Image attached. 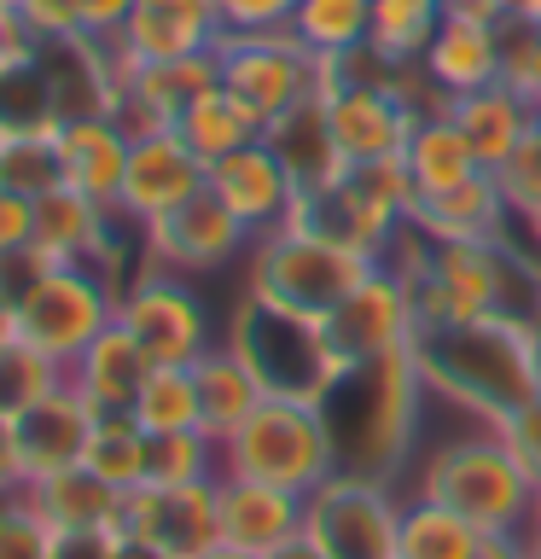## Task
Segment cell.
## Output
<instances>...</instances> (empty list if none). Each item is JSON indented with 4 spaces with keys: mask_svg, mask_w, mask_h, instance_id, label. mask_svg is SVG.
Here are the masks:
<instances>
[{
    "mask_svg": "<svg viewBox=\"0 0 541 559\" xmlns=\"http://www.w3.org/2000/svg\"><path fill=\"white\" fill-rule=\"evenodd\" d=\"M536 321L524 314H478V321L419 326L408 356L425 379V391H443L478 414L483 426H501L524 402H536Z\"/></svg>",
    "mask_w": 541,
    "mask_h": 559,
    "instance_id": "obj_1",
    "label": "cell"
},
{
    "mask_svg": "<svg viewBox=\"0 0 541 559\" xmlns=\"http://www.w3.org/2000/svg\"><path fill=\"white\" fill-rule=\"evenodd\" d=\"M419 367L408 349L384 361L344 367L332 379V391L321 396V414L332 426V449H338V472H361V478H384L401 466V454L413 443L419 426Z\"/></svg>",
    "mask_w": 541,
    "mask_h": 559,
    "instance_id": "obj_2",
    "label": "cell"
},
{
    "mask_svg": "<svg viewBox=\"0 0 541 559\" xmlns=\"http://www.w3.org/2000/svg\"><path fill=\"white\" fill-rule=\"evenodd\" d=\"M419 489L436 501H448L460 519H471L483 536H513L530 519V489L536 478L518 466V454L501 443V431H466L454 443L431 449Z\"/></svg>",
    "mask_w": 541,
    "mask_h": 559,
    "instance_id": "obj_3",
    "label": "cell"
},
{
    "mask_svg": "<svg viewBox=\"0 0 541 559\" xmlns=\"http://www.w3.org/2000/svg\"><path fill=\"white\" fill-rule=\"evenodd\" d=\"M221 472L297 489V496L321 489L338 472V449H332V426H326L321 402L262 396L251 419L221 443Z\"/></svg>",
    "mask_w": 541,
    "mask_h": 559,
    "instance_id": "obj_4",
    "label": "cell"
},
{
    "mask_svg": "<svg viewBox=\"0 0 541 559\" xmlns=\"http://www.w3.org/2000/svg\"><path fill=\"white\" fill-rule=\"evenodd\" d=\"M408 216H413V181L401 169V157H390V164H349L338 181L303 192L291 222L366 262H384V251L408 234Z\"/></svg>",
    "mask_w": 541,
    "mask_h": 559,
    "instance_id": "obj_5",
    "label": "cell"
},
{
    "mask_svg": "<svg viewBox=\"0 0 541 559\" xmlns=\"http://www.w3.org/2000/svg\"><path fill=\"white\" fill-rule=\"evenodd\" d=\"M373 269L378 262H366V257L344 251V245H332V239H321V234H309V227L291 222V227H279V234L256 239V251H251V297L297 314V321L321 326Z\"/></svg>",
    "mask_w": 541,
    "mask_h": 559,
    "instance_id": "obj_6",
    "label": "cell"
},
{
    "mask_svg": "<svg viewBox=\"0 0 541 559\" xmlns=\"http://www.w3.org/2000/svg\"><path fill=\"white\" fill-rule=\"evenodd\" d=\"M117 321V286L94 262H47L17 297V338L70 367L105 326Z\"/></svg>",
    "mask_w": 541,
    "mask_h": 559,
    "instance_id": "obj_7",
    "label": "cell"
},
{
    "mask_svg": "<svg viewBox=\"0 0 541 559\" xmlns=\"http://www.w3.org/2000/svg\"><path fill=\"white\" fill-rule=\"evenodd\" d=\"M227 344H233L239 356L251 361V373L262 379V391H268V396L321 402V396L332 391V379L344 373V367L332 361L321 326H314V321H297V314L274 309V304H262V297H251V292H244V304H239V314H233Z\"/></svg>",
    "mask_w": 541,
    "mask_h": 559,
    "instance_id": "obj_8",
    "label": "cell"
},
{
    "mask_svg": "<svg viewBox=\"0 0 541 559\" xmlns=\"http://www.w3.org/2000/svg\"><path fill=\"white\" fill-rule=\"evenodd\" d=\"M216 64H221V87L256 122H274L279 111H291L303 94H321L326 87V59H314L291 29L221 35Z\"/></svg>",
    "mask_w": 541,
    "mask_h": 559,
    "instance_id": "obj_9",
    "label": "cell"
},
{
    "mask_svg": "<svg viewBox=\"0 0 541 559\" xmlns=\"http://www.w3.org/2000/svg\"><path fill=\"white\" fill-rule=\"evenodd\" d=\"M401 496L384 478L332 472L321 489L303 496V536L326 559H396Z\"/></svg>",
    "mask_w": 541,
    "mask_h": 559,
    "instance_id": "obj_10",
    "label": "cell"
},
{
    "mask_svg": "<svg viewBox=\"0 0 541 559\" xmlns=\"http://www.w3.org/2000/svg\"><path fill=\"white\" fill-rule=\"evenodd\" d=\"M117 326H129V338L152 356V367H192L204 349H216L199 292L169 269H146L117 292Z\"/></svg>",
    "mask_w": 541,
    "mask_h": 559,
    "instance_id": "obj_11",
    "label": "cell"
},
{
    "mask_svg": "<svg viewBox=\"0 0 541 559\" xmlns=\"http://www.w3.org/2000/svg\"><path fill=\"white\" fill-rule=\"evenodd\" d=\"M321 338L338 367H361V361H384L396 349L413 344V304H408V280L390 262H378L356 292L321 321Z\"/></svg>",
    "mask_w": 541,
    "mask_h": 559,
    "instance_id": "obj_12",
    "label": "cell"
},
{
    "mask_svg": "<svg viewBox=\"0 0 541 559\" xmlns=\"http://www.w3.org/2000/svg\"><path fill=\"white\" fill-rule=\"evenodd\" d=\"M111 536H140L169 548L175 559H199L221 542V501H216V478L204 484H181V489H122V513Z\"/></svg>",
    "mask_w": 541,
    "mask_h": 559,
    "instance_id": "obj_13",
    "label": "cell"
},
{
    "mask_svg": "<svg viewBox=\"0 0 541 559\" xmlns=\"http://www.w3.org/2000/svg\"><path fill=\"white\" fill-rule=\"evenodd\" d=\"M204 181H209V164L181 140V129L140 134L129 146V169H122L117 216L134 227H152L157 216L181 210L192 192H204Z\"/></svg>",
    "mask_w": 541,
    "mask_h": 559,
    "instance_id": "obj_14",
    "label": "cell"
},
{
    "mask_svg": "<svg viewBox=\"0 0 541 559\" xmlns=\"http://www.w3.org/2000/svg\"><path fill=\"white\" fill-rule=\"evenodd\" d=\"M146 234V262L152 269H169V274H209L221 269V262H233L244 251V222L227 210L216 192H192L181 210H169V216H157L152 227H140Z\"/></svg>",
    "mask_w": 541,
    "mask_h": 559,
    "instance_id": "obj_15",
    "label": "cell"
},
{
    "mask_svg": "<svg viewBox=\"0 0 541 559\" xmlns=\"http://www.w3.org/2000/svg\"><path fill=\"white\" fill-rule=\"evenodd\" d=\"M221 12L216 0H134L129 24L117 29L111 59L117 76L129 64H164V59H192V52H209L221 41Z\"/></svg>",
    "mask_w": 541,
    "mask_h": 559,
    "instance_id": "obj_16",
    "label": "cell"
},
{
    "mask_svg": "<svg viewBox=\"0 0 541 559\" xmlns=\"http://www.w3.org/2000/svg\"><path fill=\"white\" fill-rule=\"evenodd\" d=\"M209 192L244 222L251 239L279 234V227H291V216H297V181L262 140L227 152L221 164H209Z\"/></svg>",
    "mask_w": 541,
    "mask_h": 559,
    "instance_id": "obj_17",
    "label": "cell"
},
{
    "mask_svg": "<svg viewBox=\"0 0 541 559\" xmlns=\"http://www.w3.org/2000/svg\"><path fill=\"white\" fill-rule=\"evenodd\" d=\"M216 501H221V542L239 554L268 559L286 542L303 536V496L262 478H239V472H221L216 478Z\"/></svg>",
    "mask_w": 541,
    "mask_h": 559,
    "instance_id": "obj_18",
    "label": "cell"
},
{
    "mask_svg": "<svg viewBox=\"0 0 541 559\" xmlns=\"http://www.w3.org/2000/svg\"><path fill=\"white\" fill-rule=\"evenodd\" d=\"M117 210L87 199L76 187H52L35 199V251L47 262H94V269H111L117 257Z\"/></svg>",
    "mask_w": 541,
    "mask_h": 559,
    "instance_id": "obj_19",
    "label": "cell"
},
{
    "mask_svg": "<svg viewBox=\"0 0 541 559\" xmlns=\"http://www.w3.org/2000/svg\"><path fill=\"white\" fill-rule=\"evenodd\" d=\"M262 146H268L279 164H286V175L297 181V199L326 181H338V175L349 169L338 140H332V117H326V87L321 94H303L291 105V111H279L274 122H262Z\"/></svg>",
    "mask_w": 541,
    "mask_h": 559,
    "instance_id": "obj_20",
    "label": "cell"
},
{
    "mask_svg": "<svg viewBox=\"0 0 541 559\" xmlns=\"http://www.w3.org/2000/svg\"><path fill=\"white\" fill-rule=\"evenodd\" d=\"M94 408L59 384L52 396H41L29 414H17V454H24V484L47 478V472H64V466H82L87 454V437H94Z\"/></svg>",
    "mask_w": 541,
    "mask_h": 559,
    "instance_id": "obj_21",
    "label": "cell"
},
{
    "mask_svg": "<svg viewBox=\"0 0 541 559\" xmlns=\"http://www.w3.org/2000/svg\"><path fill=\"white\" fill-rule=\"evenodd\" d=\"M419 76H425L443 99L478 94V87L501 82V24H478V17L443 12L425 59H419Z\"/></svg>",
    "mask_w": 541,
    "mask_h": 559,
    "instance_id": "obj_22",
    "label": "cell"
},
{
    "mask_svg": "<svg viewBox=\"0 0 541 559\" xmlns=\"http://www.w3.org/2000/svg\"><path fill=\"white\" fill-rule=\"evenodd\" d=\"M24 501L35 507V519H41L52 536H99V531H117V513H122V489L105 484L94 466L47 472V478L24 484Z\"/></svg>",
    "mask_w": 541,
    "mask_h": 559,
    "instance_id": "obj_23",
    "label": "cell"
},
{
    "mask_svg": "<svg viewBox=\"0 0 541 559\" xmlns=\"http://www.w3.org/2000/svg\"><path fill=\"white\" fill-rule=\"evenodd\" d=\"M146 373H152V356L129 338V326L111 321L76 361L64 367V384L94 414H129L134 396H140V384H146Z\"/></svg>",
    "mask_w": 541,
    "mask_h": 559,
    "instance_id": "obj_24",
    "label": "cell"
},
{
    "mask_svg": "<svg viewBox=\"0 0 541 559\" xmlns=\"http://www.w3.org/2000/svg\"><path fill=\"white\" fill-rule=\"evenodd\" d=\"M129 146L117 117H64L59 122V164H64V187L87 192V199L111 204L122 192V169H129Z\"/></svg>",
    "mask_w": 541,
    "mask_h": 559,
    "instance_id": "obj_25",
    "label": "cell"
},
{
    "mask_svg": "<svg viewBox=\"0 0 541 559\" xmlns=\"http://www.w3.org/2000/svg\"><path fill=\"white\" fill-rule=\"evenodd\" d=\"M506 222H513V210H506L495 175H471V181L436 192V199H419L408 227L425 239H471V245H501Z\"/></svg>",
    "mask_w": 541,
    "mask_h": 559,
    "instance_id": "obj_26",
    "label": "cell"
},
{
    "mask_svg": "<svg viewBox=\"0 0 541 559\" xmlns=\"http://www.w3.org/2000/svg\"><path fill=\"white\" fill-rule=\"evenodd\" d=\"M448 117H454V129L466 134V146L478 152V164L489 175H495L506 157L524 146V134L536 129V111L506 82H489V87H478V94H454Z\"/></svg>",
    "mask_w": 541,
    "mask_h": 559,
    "instance_id": "obj_27",
    "label": "cell"
},
{
    "mask_svg": "<svg viewBox=\"0 0 541 559\" xmlns=\"http://www.w3.org/2000/svg\"><path fill=\"white\" fill-rule=\"evenodd\" d=\"M192 379H199V431L216 437V443H227V437L251 419L256 402L268 396L262 379L251 373V361H244L233 344L204 349V356L192 361Z\"/></svg>",
    "mask_w": 541,
    "mask_h": 559,
    "instance_id": "obj_28",
    "label": "cell"
},
{
    "mask_svg": "<svg viewBox=\"0 0 541 559\" xmlns=\"http://www.w3.org/2000/svg\"><path fill=\"white\" fill-rule=\"evenodd\" d=\"M401 169H408V181H413V204L471 181V175H483L478 152L466 146L460 129H454L448 105H443V111H419L408 146H401Z\"/></svg>",
    "mask_w": 541,
    "mask_h": 559,
    "instance_id": "obj_29",
    "label": "cell"
},
{
    "mask_svg": "<svg viewBox=\"0 0 541 559\" xmlns=\"http://www.w3.org/2000/svg\"><path fill=\"white\" fill-rule=\"evenodd\" d=\"M483 531L471 519H460L448 501L425 496H401V524H396V559H478L483 554Z\"/></svg>",
    "mask_w": 541,
    "mask_h": 559,
    "instance_id": "obj_30",
    "label": "cell"
},
{
    "mask_svg": "<svg viewBox=\"0 0 541 559\" xmlns=\"http://www.w3.org/2000/svg\"><path fill=\"white\" fill-rule=\"evenodd\" d=\"M286 29L314 52V59H326V64L349 59V52H361L366 35H373V0H297Z\"/></svg>",
    "mask_w": 541,
    "mask_h": 559,
    "instance_id": "obj_31",
    "label": "cell"
},
{
    "mask_svg": "<svg viewBox=\"0 0 541 559\" xmlns=\"http://www.w3.org/2000/svg\"><path fill=\"white\" fill-rule=\"evenodd\" d=\"M181 140L192 152L204 157V164H221L227 152H239V146H251V140H262V122L244 111V105L227 94V87H209V94H199L181 111Z\"/></svg>",
    "mask_w": 541,
    "mask_h": 559,
    "instance_id": "obj_32",
    "label": "cell"
},
{
    "mask_svg": "<svg viewBox=\"0 0 541 559\" xmlns=\"http://www.w3.org/2000/svg\"><path fill=\"white\" fill-rule=\"evenodd\" d=\"M436 24H443V0H373V35H366V47L390 70H408L425 59Z\"/></svg>",
    "mask_w": 541,
    "mask_h": 559,
    "instance_id": "obj_33",
    "label": "cell"
},
{
    "mask_svg": "<svg viewBox=\"0 0 541 559\" xmlns=\"http://www.w3.org/2000/svg\"><path fill=\"white\" fill-rule=\"evenodd\" d=\"M129 414L146 437L199 431V379H192V367H152Z\"/></svg>",
    "mask_w": 541,
    "mask_h": 559,
    "instance_id": "obj_34",
    "label": "cell"
},
{
    "mask_svg": "<svg viewBox=\"0 0 541 559\" xmlns=\"http://www.w3.org/2000/svg\"><path fill=\"white\" fill-rule=\"evenodd\" d=\"M146 449H152V437L134 426V414H99L82 466H94L117 489H140L146 484Z\"/></svg>",
    "mask_w": 541,
    "mask_h": 559,
    "instance_id": "obj_35",
    "label": "cell"
},
{
    "mask_svg": "<svg viewBox=\"0 0 541 559\" xmlns=\"http://www.w3.org/2000/svg\"><path fill=\"white\" fill-rule=\"evenodd\" d=\"M221 478V443L204 431H164L146 449V484L157 489H181V484H204Z\"/></svg>",
    "mask_w": 541,
    "mask_h": 559,
    "instance_id": "obj_36",
    "label": "cell"
},
{
    "mask_svg": "<svg viewBox=\"0 0 541 559\" xmlns=\"http://www.w3.org/2000/svg\"><path fill=\"white\" fill-rule=\"evenodd\" d=\"M0 187L41 199V192L64 187V164H59V129L52 134H0Z\"/></svg>",
    "mask_w": 541,
    "mask_h": 559,
    "instance_id": "obj_37",
    "label": "cell"
},
{
    "mask_svg": "<svg viewBox=\"0 0 541 559\" xmlns=\"http://www.w3.org/2000/svg\"><path fill=\"white\" fill-rule=\"evenodd\" d=\"M64 384V367L41 356L35 344L24 338H12L7 349H0V414L17 419V414H29L41 396H52Z\"/></svg>",
    "mask_w": 541,
    "mask_h": 559,
    "instance_id": "obj_38",
    "label": "cell"
},
{
    "mask_svg": "<svg viewBox=\"0 0 541 559\" xmlns=\"http://www.w3.org/2000/svg\"><path fill=\"white\" fill-rule=\"evenodd\" d=\"M495 187H501L506 210H513V222L541 227V129L524 134V146L495 169Z\"/></svg>",
    "mask_w": 541,
    "mask_h": 559,
    "instance_id": "obj_39",
    "label": "cell"
},
{
    "mask_svg": "<svg viewBox=\"0 0 541 559\" xmlns=\"http://www.w3.org/2000/svg\"><path fill=\"white\" fill-rule=\"evenodd\" d=\"M501 82L530 111H541V29L536 24H518V17L501 24Z\"/></svg>",
    "mask_w": 541,
    "mask_h": 559,
    "instance_id": "obj_40",
    "label": "cell"
},
{
    "mask_svg": "<svg viewBox=\"0 0 541 559\" xmlns=\"http://www.w3.org/2000/svg\"><path fill=\"white\" fill-rule=\"evenodd\" d=\"M52 554V531L35 519V507L17 496H0V559H47Z\"/></svg>",
    "mask_w": 541,
    "mask_h": 559,
    "instance_id": "obj_41",
    "label": "cell"
},
{
    "mask_svg": "<svg viewBox=\"0 0 541 559\" xmlns=\"http://www.w3.org/2000/svg\"><path fill=\"white\" fill-rule=\"evenodd\" d=\"M297 0H216L227 35H256V29H286Z\"/></svg>",
    "mask_w": 541,
    "mask_h": 559,
    "instance_id": "obj_42",
    "label": "cell"
},
{
    "mask_svg": "<svg viewBox=\"0 0 541 559\" xmlns=\"http://www.w3.org/2000/svg\"><path fill=\"white\" fill-rule=\"evenodd\" d=\"M495 431H501V443L518 454V466L541 484V396H536V402H524L518 414H506Z\"/></svg>",
    "mask_w": 541,
    "mask_h": 559,
    "instance_id": "obj_43",
    "label": "cell"
},
{
    "mask_svg": "<svg viewBox=\"0 0 541 559\" xmlns=\"http://www.w3.org/2000/svg\"><path fill=\"white\" fill-rule=\"evenodd\" d=\"M35 239V199H24V192L0 187V257L7 251H24V245Z\"/></svg>",
    "mask_w": 541,
    "mask_h": 559,
    "instance_id": "obj_44",
    "label": "cell"
},
{
    "mask_svg": "<svg viewBox=\"0 0 541 559\" xmlns=\"http://www.w3.org/2000/svg\"><path fill=\"white\" fill-rule=\"evenodd\" d=\"M129 7H134V0H76L82 35H87V41H117V29L129 24Z\"/></svg>",
    "mask_w": 541,
    "mask_h": 559,
    "instance_id": "obj_45",
    "label": "cell"
},
{
    "mask_svg": "<svg viewBox=\"0 0 541 559\" xmlns=\"http://www.w3.org/2000/svg\"><path fill=\"white\" fill-rule=\"evenodd\" d=\"M24 489V454H17V426L0 414V496Z\"/></svg>",
    "mask_w": 541,
    "mask_h": 559,
    "instance_id": "obj_46",
    "label": "cell"
},
{
    "mask_svg": "<svg viewBox=\"0 0 541 559\" xmlns=\"http://www.w3.org/2000/svg\"><path fill=\"white\" fill-rule=\"evenodd\" d=\"M111 554H117V536L99 531V536H52L47 559H111Z\"/></svg>",
    "mask_w": 541,
    "mask_h": 559,
    "instance_id": "obj_47",
    "label": "cell"
},
{
    "mask_svg": "<svg viewBox=\"0 0 541 559\" xmlns=\"http://www.w3.org/2000/svg\"><path fill=\"white\" fill-rule=\"evenodd\" d=\"M443 12L478 17V24H506V17H513V0H443Z\"/></svg>",
    "mask_w": 541,
    "mask_h": 559,
    "instance_id": "obj_48",
    "label": "cell"
},
{
    "mask_svg": "<svg viewBox=\"0 0 541 559\" xmlns=\"http://www.w3.org/2000/svg\"><path fill=\"white\" fill-rule=\"evenodd\" d=\"M478 559H530V542H524V531H513V536H489Z\"/></svg>",
    "mask_w": 541,
    "mask_h": 559,
    "instance_id": "obj_49",
    "label": "cell"
},
{
    "mask_svg": "<svg viewBox=\"0 0 541 559\" xmlns=\"http://www.w3.org/2000/svg\"><path fill=\"white\" fill-rule=\"evenodd\" d=\"M111 559H175V554L157 548V542H140V536H117V554Z\"/></svg>",
    "mask_w": 541,
    "mask_h": 559,
    "instance_id": "obj_50",
    "label": "cell"
},
{
    "mask_svg": "<svg viewBox=\"0 0 541 559\" xmlns=\"http://www.w3.org/2000/svg\"><path fill=\"white\" fill-rule=\"evenodd\" d=\"M268 559H326V554L314 548L309 536H297V542H286V548H279V554H268Z\"/></svg>",
    "mask_w": 541,
    "mask_h": 559,
    "instance_id": "obj_51",
    "label": "cell"
},
{
    "mask_svg": "<svg viewBox=\"0 0 541 559\" xmlns=\"http://www.w3.org/2000/svg\"><path fill=\"white\" fill-rule=\"evenodd\" d=\"M17 338V309L12 304H0V349H7Z\"/></svg>",
    "mask_w": 541,
    "mask_h": 559,
    "instance_id": "obj_52",
    "label": "cell"
},
{
    "mask_svg": "<svg viewBox=\"0 0 541 559\" xmlns=\"http://www.w3.org/2000/svg\"><path fill=\"white\" fill-rule=\"evenodd\" d=\"M513 17H518V24H536V29H541V0H513Z\"/></svg>",
    "mask_w": 541,
    "mask_h": 559,
    "instance_id": "obj_53",
    "label": "cell"
},
{
    "mask_svg": "<svg viewBox=\"0 0 541 559\" xmlns=\"http://www.w3.org/2000/svg\"><path fill=\"white\" fill-rule=\"evenodd\" d=\"M524 536H541V484L530 489V519H524Z\"/></svg>",
    "mask_w": 541,
    "mask_h": 559,
    "instance_id": "obj_54",
    "label": "cell"
},
{
    "mask_svg": "<svg viewBox=\"0 0 541 559\" xmlns=\"http://www.w3.org/2000/svg\"><path fill=\"white\" fill-rule=\"evenodd\" d=\"M199 559H256V554H239V548H227V542H216V548L199 554Z\"/></svg>",
    "mask_w": 541,
    "mask_h": 559,
    "instance_id": "obj_55",
    "label": "cell"
},
{
    "mask_svg": "<svg viewBox=\"0 0 541 559\" xmlns=\"http://www.w3.org/2000/svg\"><path fill=\"white\" fill-rule=\"evenodd\" d=\"M536 396H541V332H536Z\"/></svg>",
    "mask_w": 541,
    "mask_h": 559,
    "instance_id": "obj_56",
    "label": "cell"
},
{
    "mask_svg": "<svg viewBox=\"0 0 541 559\" xmlns=\"http://www.w3.org/2000/svg\"><path fill=\"white\" fill-rule=\"evenodd\" d=\"M524 542H530V559H541V536H524Z\"/></svg>",
    "mask_w": 541,
    "mask_h": 559,
    "instance_id": "obj_57",
    "label": "cell"
},
{
    "mask_svg": "<svg viewBox=\"0 0 541 559\" xmlns=\"http://www.w3.org/2000/svg\"><path fill=\"white\" fill-rule=\"evenodd\" d=\"M536 129H541V111H536Z\"/></svg>",
    "mask_w": 541,
    "mask_h": 559,
    "instance_id": "obj_58",
    "label": "cell"
},
{
    "mask_svg": "<svg viewBox=\"0 0 541 559\" xmlns=\"http://www.w3.org/2000/svg\"><path fill=\"white\" fill-rule=\"evenodd\" d=\"M0 7H7V0H0Z\"/></svg>",
    "mask_w": 541,
    "mask_h": 559,
    "instance_id": "obj_59",
    "label": "cell"
},
{
    "mask_svg": "<svg viewBox=\"0 0 541 559\" xmlns=\"http://www.w3.org/2000/svg\"><path fill=\"white\" fill-rule=\"evenodd\" d=\"M536 234H541V227H536Z\"/></svg>",
    "mask_w": 541,
    "mask_h": 559,
    "instance_id": "obj_60",
    "label": "cell"
}]
</instances>
